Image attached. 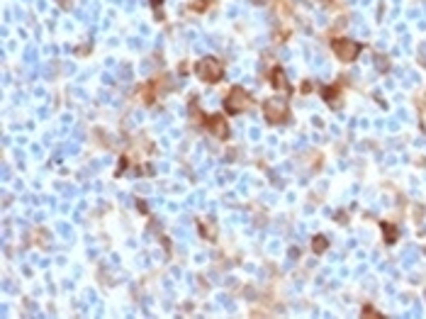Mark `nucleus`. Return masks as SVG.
Returning <instances> with one entry per match:
<instances>
[{"label":"nucleus","mask_w":426,"mask_h":319,"mask_svg":"<svg viewBox=\"0 0 426 319\" xmlns=\"http://www.w3.org/2000/svg\"><path fill=\"white\" fill-rule=\"evenodd\" d=\"M209 3L212 0H195V3H190V10L193 13H205L207 8H209Z\"/></svg>","instance_id":"9d476101"},{"label":"nucleus","mask_w":426,"mask_h":319,"mask_svg":"<svg viewBox=\"0 0 426 319\" xmlns=\"http://www.w3.org/2000/svg\"><path fill=\"white\" fill-rule=\"evenodd\" d=\"M151 8H156V13H158V20H164V13H161V8H164V0H151Z\"/></svg>","instance_id":"f8f14e48"},{"label":"nucleus","mask_w":426,"mask_h":319,"mask_svg":"<svg viewBox=\"0 0 426 319\" xmlns=\"http://www.w3.org/2000/svg\"><path fill=\"white\" fill-rule=\"evenodd\" d=\"M339 93H341V83H336V85H327V88H322V97H324L327 102H331V105H339V102H336V97H339Z\"/></svg>","instance_id":"6e6552de"},{"label":"nucleus","mask_w":426,"mask_h":319,"mask_svg":"<svg viewBox=\"0 0 426 319\" xmlns=\"http://www.w3.org/2000/svg\"><path fill=\"white\" fill-rule=\"evenodd\" d=\"M202 122L205 127L212 132V137L227 141L229 139V125H227V117L224 115H202Z\"/></svg>","instance_id":"39448f33"},{"label":"nucleus","mask_w":426,"mask_h":319,"mask_svg":"<svg viewBox=\"0 0 426 319\" xmlns=\"http://www.w3.org/2000/svg\"><path fill=\"white\" fill-rule=\"evenodd\" d=\"M363 46H365V44L356 42V39H348V37H336V39H331V51L336 54L339 61H344V64L356 61L358 54L363 51Z\"/></svg>","instance_id":"7ed1b4c3"},{"label":"nucleus","mask_w":426,"mask_h":319,"mask_svg":"<svg viewBox=\"0 0 426 319\" xmlns=\"http://www.w3.org/2000/svg\"><path fill=\"white\" fill-rule=\"evenodd\" d=\"M263 117H265L271 125H283V122H288V117H290L288 100L268 97V100L263 102Z\"/></svg>","instance_id":"20e7f679"},{"label":"nucleus","mask_w":426,"mask_h":319,"mask_svg":"<svg viewBox=\"0 0 426 319\" xmlns=\"http://www.w3.org/2000/svg\"><path fill=\"white\" fill-rule=\"evenodd\" d=\"M327 249H329V239H327L324 234H316L314 239H312V251L322 256V253H324Z\"/></svg>","instance_id":"1a4fd4ad"},{"label":"nucleus","mask_w":426,"mask_h":319,"mask_svg":"<svg viewBox=\"0 0 426 319\" xmlns=\"http://www.w3.org/2000/svg\"><path fill=\"white\" fill-rule=\"evenodd\" d=\"M195 73L205 83H220L222 78H224V64L217 56H205V59H200L195 64Z\"/></svg>","instance_id":"f03ea898"},{"label":"nucleus","mask_w":426,"mask_h":319,"mask_svg":"<svg viewBox=\"0 0 426 319\" xmlns=\"http://www.w3.org/2000/svg\"><path fill=\"white\" fill-rule=\"evenodd\" d=\"M360 317H375V319H383L385 317V314H380V312H378V309H375V307H363V312H360Z\"/></svg>","instance_id":"9b49d317"},{"label":"nucleus","mask_w":426,"mask_h":319,"mask_svg":"<svg viewBox=\"0 0 426 319\" xmlns=\"http://www.w3.org/2000/svg\"><path fill=\"white\" fill-rule=\"evenodd\" d=\"M380 227H383V236H385V244H395L399 239V229L395 227L392 222H380Z\"/></svg>","instance_id":"0eeeda50"},{"label":"nucleus","mask_w":426,"mask_h":319,"mask_svg":"<svg viewBox=\"0 0 426 319\" xmlns=\"http://www.w3.org/2000/svg\"><path fill=\"white\" fill-rule=\"evenodd\" d=\"M271 85H273L275 90H283V93L292 95V85H290L283 66H273V71H271Z\"/></svg>","instance_id":"423d86ee"},{"label":"nucleus","mask_w":426,"mask_h":319,"mask_svg":"<svg viewBox=\"0 0 426 319\" xmlns=\"http://www.w3.org/2000/svg\"><path fill=\"white\" fill-rule=\"evenodd\" d=\"M251 108H253V97L241 85H234L232 90H229V95L224 97V112L232 115V117L241 115V112H248Z\"/></svg>","instance_id":"f257e3e1"}]
</instances>
